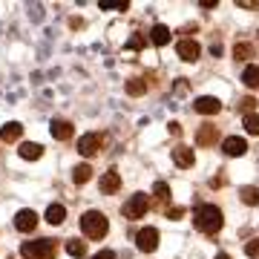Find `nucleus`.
Segmentation results:
<instances>
[{"instance_id": "1", "label": "nucleus", "mask_w": 259, "mask_h": 259, "mask_svg": "<svg viewBox=\"0 0 259 259\" xmlns=\"http://www.w3.org/2000/svg\"><path fill=\"white\" fill-rule=\"evenodd\" d=\"M222 210L216 207V204H199L193 210V225H196V231H202V233H216V231H222Z\"/></svg>"}, {"instance_id": "2", "label": "nucleus", "mask_w": 259, "mask_h": 259, "mask_svg": "<svg viewBox=\"0 0 259 259\" xmlns=\"http://www.w3.org/2000/svg\"><path fill=\"white\" fill-rule=\"evenodd\" d=\"M81 231H83V236H90V239H101V236H107V231H110V222H107V216H104L101 210H87L81 216Z\"/></svg>"}, {"instance_id": "3", "label": "nucleus", "mask_w": 259, "mask_h": 259, "mask_svg": "<svg viewBox=\"0 0 259 259\" xmlns=\"http://www.w3.org/2000/svg\"><path fill=\"white\" fill-rule=\"evenodd\" d=\"M20 253H23V259H55L58 248L52 239H37V242H23Z\"/></svg>"}, {"instance_id": "4", "label": "nucleus", "mask_w": 259, "mask_h": 259, "mask_svg": "<svg viewBox=\"0 0 259 259\" xmlns=\"http://www.w3.org/2000/svg\"><path fill=\"white\" fill-rule=\"evenodd\" d=\"M150 207V199L147 193H136V196H130L127 202H124V207H121V213L127 216V219H141L144 213H147Z\"/></svg>"}, {"instance_id": "5", "label": "nucleus", "mask_w": 259, "mask_h": 259, "mask_svg": "<svg viewBox=\"0 0 259 259\" xmlns=\"http://www.w3.org/2000/svg\"><path fill=\"white\" fill-rule=\"evenodd\" d=\"M101 144H104V139L98 133H87V136L78 139V153L90 158V156H95V153H101Z\"/></svg>"}, {"instance_id": "6", "label": "nucleus", "mask_w": 259, "mask_h": 259, "mask_svg": "<svg viewBox=\"0 0 259 259\" xmlns=\"http://www.w3.org/2000/svg\"><path fill=\"white\" fill-rule=\"evenodd\" d=\"M136 245H139V250H144V253H153V250L158 248V231L156 228H141V231L136 233Z\"/></svg>"}, {"instance_id": "7", "label": "nucleus", "mask_w": 259, "mask_h": 259, "mask_svg": "<svg viewBox=\"0 0 259 259\" xmlns=\"http://www.w3.org/2000/svg\"><path fill=\"white\" fill-rule=\"evenodd\" d=\"M176 52H179L182 61L193 64V61H199V55H202V47H199L196 40H190V37H185V40H179V44H176Z\"/></svg>"}, {"instance_id": "8", "label": "nucleus", "mask_w": 259, "mask_h": 259, "mask_svg": "<svg viewBox=\"0 0 259 259\" xmlns=\"http://www.w3.org/2000/svg\"><path fill=\"white\" fill-rule=\"evenodd\" d=\"M15 228H18L20 233H32L37 228V213L29 210V207H23V210L15 216Z\"/></svg>"}, {"instance_id": "9", "label": "nucleus", "mask_w": 259, "mask_h": 259, "mask_svg": "<svg viewBox=\"0 0 259 259\" xmlns=\"http://www.w3.org/2000/svg\"><path fill=\"white\" fill-rule=\"evenodd\" d=\"M193 110L202 112V115H216V112L222 110V101L213 98V95H202V98H196L193 101Z\"/></svg>"}, {"instance_id": "10", "label": "nucleus", "mask_w": 259, "mask_h": 259, "mask_svg": "<svg viewBox=\"0 0 259 259\" xmlns=\"http://www.w3.org/2000/svg\"><path fill=\"white\" fill-rule=\"evenodd\" d=\"M222 150H225V156H245L248 153V141L239 139V136H228V139L222 141Z\"/></svg>"}, {"instance_id": "11", "label": "nucleus", "mask_w": 259, "mask_h": 259, "mask_svg": "<svg viewBox=\"0 0 259 259\" xmlns=\"http://www.w3.org/2000/svg\"><path fill=\"white\" fill-rule=\"evenodd\" d=\"M49 133H52V139H58V141H69L75 130H72V124H69V121L55 118L52 124H49Z\"/></svg>"}, {"instance_id": "12", "label": "nucleus", "mask_w": 259, "mask_h": 259, "mask_svg": "<svg viewBox=\"0 0 259 259\" xmlns=\"http://www.w3.org/2000/svg\"><path fill=\"white\" fill-rule=\"evenodd\" d=\"M193 161H196V156H193V150H190V147L179 144V147L173 150V164H176V167L187 170V167H193Z\"/></svg>"}, {"instance_id": "13", "label": "nucleus", "mask_w": 259, "mask_h": 259, "mask_svg": "<svg viewBox=\"0 0 259 259\" xmlns=\"http://www.w3.org/2000/svg\"><path fill=\"white\" fill-rule=\"evenodd\" d=\"M121 187V176H118V170H107L101 176V193H115Z\"/></svg>"}, {"instance_id": "14", "label": "nucleus", "mask_w": 259, "mask_h": 259, "mask_svg": "<svg viewBox=\"0 0 259 259\" xmlns=\"http://www.w3.org/2000/svg\"><path fill=\"white\" fill-rule=\"evenodd\" d=\"M216 139H219L216 127H210V124H202L199 136H196V144H199V147H210V144H216Z\"/></svg>"}, {"instance_id": "15", "label": "nucleus", "mask_w": 259, "mask_h": 259, "mask_svg": "<svg viewBox=\"0 0 259 259\" xmlns=\"http://www.w3.org/2000/svg\"><path fill=\"white\" fill-rule=\"evenodd\" d=\"M18 153H20V158H26V161H35V158L44 156V147H40V144H35V141H23Z\"/></svg>"}, {"instance_id": "16", "label": "nucleus", "mask_w": 259, "mask_h": 259, "mask_svg": "<svg viewBox=\"0 0 259 259\" xmlns=\"http://www.w3.org/2000/svg\"><path fill=\"white\" fill-rule=\"evenodd\" d=\"M20 133H23V127H20L18 121H9V124H3V130H0V141H18Z\"/></svg>"}, {"instance_id": "17", "label": "nucleus", "mask_w": 259, "mask_h": 259, "mask_svg": "<svg viewBox=\"0 0 259 259\" xmlns=\"http://www.w3.org/2000/svg\"><path fill=\"white\" fill-rule=\"evenodd\" d=\"M150 40H153L156 47H167V44H170V29L161 26V23H156L153 32H150Z\"/></svg>"}, {"instance_id": "18", "label": "nucleus", "mask_w": 259, "mask_h": 259, "mask_svg": "<svg viewBox=\"0 0 259 259\" xmlns=\"http://www.w3.org/2000/svg\"><path fill=\"white\" fill-rule=\"evenodd\" d=\"M66 219V207L64 204H49L47 207V222L49 225H61Z\"/></svg>"}, {"instance_id": "19", "label": "nucleus", "mask_w": 259, "mask_h": 259, "mask_svg": "<svg viewBox=\"0 0 259 259\" xmlns=\"http://www.w3.org/2000/svg\"><path fill=\"white\" fill-rule=\"evenodd\" d=\"M242 81H245L248 90H256L259 87V66H248V69L242 72Z\"/></svg>"}, {"instance_id": "20", "label": "nucleus", "mask_w": 259, "mask_h": 259, "mask_svg": "<svg viewBox=\"0 0 259 259\" xmlns=\"http://www.w3.org/2000/svg\"><path fill=\"white\" fill-rule=\"evenodd\" d=\"M72 179H75V185H87V182L93 179V167L90 164H78L75 167V173H72Z\"/></svg>"}, {"instance_id": "21", "label": "nucleus", "mask_w": 259, "mask_h": 259, "mask_svg": "<svg viewBox=\"0 0 259 259\" xmlns=\"http://www.w3.org/2000/svg\"><path fill=\"white\" fill-rule=\"evenodd\" d=\"M66 253H69V256H75V259H81V256H87V242L69 239V242H66Z\"/></svg>"}, {"instance_id": "22", "label": "nucleus", "mask_w": 259, "mask_h": 259, "mask_svg": "<svg viewBox=\"0 0 259 259\" xmlns=\"http://www.w3.org/2000/svg\"><path fill=\"white\" fill-rule=\"evenodd\" d=\"M147 93V81L144 78H130L127 81V95H144Z\"/></svg>"}, {"instance_id": "23", "label": "nucleus", "mask_w": 259, "mask_h": 259, "mask_svg": "<svg viewBox=\"0 0 259 259\" xmlns=\"http://www.w3.org/2000/svg\"><path fill=\"white\" fill-rule=\"evenodd\" d=\"M239 199L245 204H250V207H253V204H259V187H242L239 190Z\"/></svg>"}, {"instance_id": "24", "label": "nucleus", "mask_w": 259, "mask_h": 259, "mask_svg": "<svg viewBox=\"0 0 259 259\" xmlns=\"http://www.w3.org/2000/svg\"><path fill=\"white\" fill-rule=\"evenodd\" d=\"M242 124H245V130H248L250 136H259V115H256V112L245 115V121H242Z\"/></svg>"}, {"instance_id": "25", "label": "nucleus", "mask_w": 259, "mask_h": 259, "mask_svg": "<svg viewBox=\"0 0 259 259\" xmlns=\"http://www.w3.org/2000/svg\"><path fill=\"white\" fill-rule=\"evenodd\" d=\"M233 55L239 58V61H248V58H253V47L250 44H236L233 47Z\"/></svg>"}, {"instance_id": "26", "label": "nucleus", "mask_w": 259, "mask_h": 259, "mask_svg": "<svg viewBox=\"0 0 259 259\" xmlns=\"http://www.w3.org/2000/svg\"><path fill=\"white\" fill-rule=\"evenodd\" d=\"M153 193H156L158 199H170V187H167L164 182H156V187H153Z\"/></svg>"}, {"instance_id": "27", "label": "nucleus", "mask_w": 259, "mask_h": 259, "mask_svg": "<svg viewBox=\"0 0 259 259\" xmlns=\"http://www.w3.org/2000/svg\"><path fill=\"white\" fill-rule=\"evenodd\" d=\"M101 9H118V12H127L130 3H112V0H101Z\"/></svg>"}, {"instance_id": "28", "label": "nucleus", "mask_w": 259, "mask_h": 259, "mask_svg": "<svg viewBox=\"0 0 259 259\" xmlns=\"http://www.w3.org/2000/svg\"><path fill=\"white\" fill-rule=\"evenodd\" d=\"M239 107H242V112H245V115H250V112H253V107H256V98H242Z\"/></svg>"}, {"instance_id": "29", "label": "nucleus", "mask_w": 259, "mask_h": 259, "mask_svg": "<svg viewBox=\"0 0 259 259\" xmlns=\"http://www.w3.org/2000/svg\"><path fill=\"white\" fill-rule=\"evenodd\" d=\"M245 253H248V256H256V259H259V239H250L248 245H245Z\"/></svg>"}, {"instance_id": "30", "label": "nucleus", "mask_w": 259, "mask_h": 259, "mask_svg": "<svg viewBox=\"0 0 259 259\" xmlns=\"http://www.w3.org/2000/svg\"><path fill=\"white\" fill-rule=\"evenodd\" d=\"M144 44H147V40H144V37H141V35H133V37H130V40H127V49H141V47H144Z\"/></svg>"}, {"instance_id": "31", "label": "nucleus", "mask_w": 259, "mask_h": 259, "mask_svg": "<svg viewBox=\"0 0 259 259\" xmlns=\"http://www.w3.org/2000/svg\"><path fill=\"white\" fill-rule=\"evenodd\" d=\"M185 216V207H167V219H179Z\"/></svg>"}, {"instance_id": "32", "label": "nucleus", "mask_w": 259, "mask_h": 259, "mask_svg": "<svg viewBox=\"0 0 259 259\" xmlns=\"http://www.w3.org/2000/svg\"><path fill=\"white\" fill-rule=\"evenodd\" d=\"M236 6H239V9H259V3H256V0H239Z\"/></svg>"}, {"instance_id": "33", "label": "nucleus", "mask_w": 259, "mask_h": 259, "mask_svg": "<svg viewBox=\"0 0 259 259\" xmlns=\"http://www.w3.org/2000/svg\"><path fill=\"white\" fill-rule=\"evenodd\" d=\"M93 259H115V253H112V250H101V253H95Z\"/></svg>"}, {"instance_id": "34", "label": "nucleus", "mask_w": 259, "mask_h": 259, "mask_svg": "<svg viewBox=\"0 0 259 259\" xmlns=\"http://www.w3.org/2000/svg\"><path fill=\"white\" fill-rule=\"evenodd\" d=\"M219 6V0H202V9H216Z\"/></svg>"}, {"instance_id": "35", "label": "nucleus", "mask_w": 259, "mask_h": 259, "mask_svg": "<svg viewBox=\"0 0 259 259\" xmlns=\"http://www.w3.org/2000/svg\"><path fill=\"white\" fill-rule=\"evenodd\" d=\"M170 133H173V136H182V124H179V121H173V124H170Z\"/></svg>"}, {"instance_id": "36", "label": "nucleus", "mask_w": 259, "mask_h": 259, "mask_svg": "<svg viewBox=\"0 0 259 259\" xmlns=\"http://www.w3.org/2000/svg\"><path fill=\"white\" fill-rule=\"evenodd\" d=\"M216 259H231V256H228V253H219V256H216Z\"/></svg>"}]
</instances>
